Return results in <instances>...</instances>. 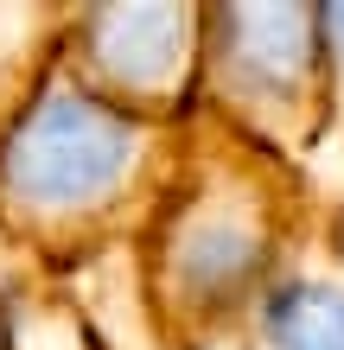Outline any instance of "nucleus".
<instances>
[{"label": "nucleus", "instance_id": "f257e3e1", "mask_svg": "<svg viewBox=\"0 0 344 350\" xmlns=\"http://www.w3.org/2000/svg\"><path fill=\"white\" fill-rule=\"evenodd\" d=\"M134 153V128L96 96L45 90L38 109L13 128L0 178L26 211H83L121 178Z\"/></svg>", "mask_w": 344, "mask_h": 350}, {"label": "nucleus", "instance_id": "f03ea898", "mask_svg": "<svg viewBox=\"0 0 344 350\" xmlns=\"http://www.w3.org/2000/svg\"><path fill=\"white\" fill-rule=\"evenodd\" d=\"M90 57L115 83H159L178 64V13L172 7H115L96 13Z\"/></svg>", "mask_w": 344, "mask_h": 350}, {"label": "nucleus", "instance_id": "7ed1b4c3", "mask_svg": "<svg viewBox=\"0 0 344 350\" xmlns=\"http://www.w3.org/2000/svg\"><path fill=\"white\" fill-rule=\"evenodd\" d=\"M280 350H344V293L332 286H293L274 306Z\"/></svg>", "mask_w": 344, "mask_h": 350}, {"label": "nucleus", "instance_id": "20e7f679", "mask_svg": "<svg viewBox=\"0 0 344 350\" xmlns=\"http://www.w3.org/2000/svg\"><path fill=\"white\" fill-rule=\"evenodd\" d=\"M0 350H13V325H7V312H0Z\"/></svg>", "mask_w": 344, "mask_h": 350}]
</instances>
